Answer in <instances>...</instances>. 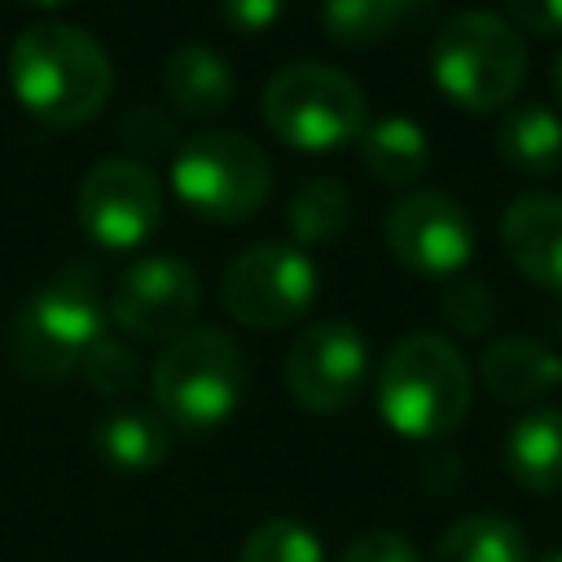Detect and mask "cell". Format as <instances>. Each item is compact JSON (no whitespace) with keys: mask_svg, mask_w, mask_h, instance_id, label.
Returning a JSON list of instances; mask_svg holds the SVG:
<instances>
[{"mask_svg":"<svg viewBox=\"0 0 562 562\" xmlns=\"http://www.w3.org/2000/svg\"><path fill=\"white\" fill-rule=\"evenodd\" d=\"M501 246L509 263L540 290H562V198L522 193L501 215Z\"/></svg>","mask_w":562,"mask_h":562,"instance_id":"4fadbf2b","label":"cell"},{"mask_svg":"<svg viewBox=\"0 0 562 562\" xmlns=\"http://www.w3.org/2000/svg\"><path fill=\"white\" fill-rule=\"evenodd\" d=\"M505 13L531 35H562V0H501Z\"/></svg>","mask_w":562,"mask_h":562,"instance_id":"4316f807","label":"cell"},{"mask_svg":"<svg viewBox=\"0 0 562 562\" xmlns=\"http://www.w3.org/2000/svg\"><path fill=\"white\" fill-rule=\"evenodd\" d=\"M364 382L369 342L347 321H316L285 351V391L303 413L334 417L360 400Z\"/></svg>","mask_w":562,"mask_h":562,"instance_id":"9c48e42d","label":"cell"},{"mask_svg":"<svg viewBox=\"0 0 562 562\" xmlns=\"http://www.w3.org/2000/svg\"><path fill=\"white\" fill-rule=\"evenodd\" d=\"M422 9H430V0H325L321 22H325L329 40H338L347 48H364V44L395 35Z\"/></svg>","mask_w":562,"mask_h":562,"instance_id":"44dd1931","label":"cell"},{"mask_svg":"<svg viewBox=\"0 0 562 562\" xmlns=\"http://www.w3.org/2000/svg\"><path fill=\"white\" fill-rule=\"evenodd\" d=\"M110 303L92 263H66L53 272L13 321V364L35 382H57L79 369L83 351L105 334Z\"/></svg>","mask_w":562,"mask_h":562,"instance_id":"277c9868","label":"cell"},{"mask_svg":"<svg viewBox=\"0 0 562 562\" xmlns=\"http://www.w3.org/2000/svg\"><path fill=\"white\" fill-rule=\"evenodd\" d=\"M92 448L119 474H149L171 452V426L158 408H114L92 426Z\"/></svg>","mask_w":562,"mask_h":562,"instance_id":"e0dca14e","label":"cell"},{"mask_svg":"<svg viewBox=\"0 0 562 562\" xmlns=\"http://www.w3.org/2000/svg\"><path fill=\"white\" fill-rule=\"evenodd\" d=\"M536 562H562V549H549L544 558H536Z\"/></svg>","mask_w":562,"mask_h":562,"instance_id":"f546056e","label":"cell"},{"mask_svg":"<svg viewBox=\"0 0 562 562\" xmlns=\"http://www.w3.org/2000/svg\"><path fill=\"white\" fill-rule=\"evenodd\" d=\"M382 237H386V250L395 255V263H404L417 277H435V281L461 277V268L474 255V224H470L465 206L439 189L404 193L386 211Z\"/></svg>","mask_w":562,"mask_h":562,"instance_id":"8fae6325","label":"cell"},{"mask_svg":"<svg viewBox=\"0 0 562 562\" xmlns=\"http://www.w3.org/2000/svg\"><path fill=\"white\" fill-rule=\"evenodd\" d=\"M171 189L198 220L241 224L268 202L272 162L246 132L211 127L171 154Z\"/></svg>","mask_w":562,"mask_h":562,"instance_id":"8992f818","label":"cell"},{"mask_svg":"<svg viewBox=\"0 0 562 562\" xmlns=\"http://www.w3.org/2000/svg\"><path fill=\"white\" fill-rule=\"evenodd\" d=\"M202 303L198 272L176 255H145L136 259L110 290V321L149 342H171L193 329Z\"/></svg>","mask_w":562,"mask_h":562,"instance_id":"7c38bea8","label":"cell"},{"mask_svg":"<svg viewBox=\"0 0 562 562\" xmlns=\"http://www.w3.org/2000/svg\"><path fill=\"white\" fill-rule=\"evenodd\" d=\"M439 307H443V321L457 329V334H487L492 329V321H496V299H492V290L483 285V281H474V277H452L448 285H443V299H439Z\"/></svg>","mask_w":562,"mask_h":562,"instance_id":"d4e9b609","label":"cell"},{"mask_svg":"<svg viewBox=\"0 0 562 562\" xmlns=\"http://www.w3.org/2000/svg\"><path fill=\"white\" fill-rule=\"evenodd\" d=\"M479 378H483V386L496 400H505V404H531V400L549 395L562 382V360L540 338L509 334V338H496L483 351Z\"/></svg>","mask_w":562,"mask_h":562,"instance_id":"5bb4252c","label":"cell"},{"mask_svg":"<svg viewBox=\"0 0 562 562\" xmlns=\"http://www.w3.org/2000/svg\"><path fill=\"white\" fill-rule=\"evenodd\" d=\"M430 75L452 105L492 114L518 97L527 79V44L509 18L465 9L439 26L430 44Z\"/></svg>","mask_w":562,"mask_h":562,"instance_id":"5b68a950","label":"cell"},{"mask_svg":"<svg viewBox=\"0 0 562 562\" xmlns=\"http://www.w3.org/2000/svg\"><path fill=\"white\" fill-rule=\"evenodd\" d=\"M474 378L443 334H404L378 369V413L404 439H443L470 413Z\"/></svg>","mask_w":562,"mask_h":562,"instance_id":"7a4b0ae2","label":"cell"},{"mask_svg":"<svg viewBox=\"0 0 562 562\" xmlns=\"http://www.w3.org/2000/svg\"><path fill=\"white\" fill-rule=\"evenodd\" d=\"M553 97H558V105H562V53L553 57Z\"/></svg>","mask_w":562,"mask_h":562,"instance_id":"f1b7e54d","label":"cell"},{"mask_svg":"<svg viewBox=\"0 0 562 562\" xmlns=\"http://www.w3.org/2000/svg\"><path fill=\"white\" fill-rule=\"evenodd\" d=\"M321 272L312 255L294 241H255L224 268L220 299L233 321L250 329H281L307 316L316 303Z\"/></svg>","mask_w":562,"mask_h":562,"instance_id":"ba28073f","label":"cell"},{"mask_svg":"<svg viewBox=\"0 0 562 562\" xmlns=\"http://www.w3.org/2000/svg\"><path fill=\"white\" fill-rule=\"evenodd\" d=\"M237 562H325V549H321V536L307 522H299L290 514H277V518L259 522L246 536Z\"/></svg>","mask_w":562,"mask_h":562,"instance_id":"603a6c76","label":"cell"},{"mask_svg":"<svg viewBox=\"0 0 562 562\" xmlns=\"http://www.w3.org/2000/svg\"><path fill=\"white\" fill-rule=\"evenodd\" d=\"M351 189L334 176H312L303 180L294 193H290V233H294V246H321V241H334L347 224H351Z\"/></svg>","mask_w":562,"mask_h":562,"instance_id":"7402d4cb","label":"cell"},{"mask_svg":"<svg viewBox=\"0 0 562 562\" xmlns=\"http://www.w3.org/2000/svg\"><path fill=\"white\" fill-rule=\"evenodd\" d=\"M162 92L184 119H211L233 105V70L206 44H180L162 66Z\"/></svg>","mask_w":562,"mask_h":562,"instance_id":"2e32d148","label":"cell"},{"mask_svg":"<svg viewBox=\"0 0 562 562\" xmlns=\"http://www.w3.org/2000/svg\"><path fill=\"white\" fill-rule=\"evenodd\" d=\"M496 149L518 176H553L562 167V119L549 105H514L496 127Z\"/></svg>","mask_w":562,"mask_h":562,"instance_id":"ac0fdd59","label":"cell"},{"mask_svg":"<svg viewBox=\"0 0 562 562\" xmlns=\"http://www.w3.org/2000/svg\"><path fill=\"white\" fill-rule=\"evenodd\" d=\"M263 123L294 149L325 154L360 140L369 127L364 92L351 75L325 61H290L263 88Z\"/></svg>","mask_w":562,"mask_h":562,"instance_id":"52a82bcc","label":"cell"},{"mask_svg":"<svg viewBox=\"0 0 562 562\" xmlns=\"http://www.w3.org/2000/svg\"><path fill=\"white\" fill-rule=\"evenodd\" d=\"M338 562H417V549L400 531H364L342 549Z\"/></svg>","mask_w":562,"mask_h":562,"instance_id":"484cf974","label":"cell"},{"mask_svg":"<svg viewBox=\"0 0 562 562\" xmlns=\"http://www.w3.org/2000/svg\"><path fill=\"white\" fill-rule=\"evenodd\" d=\"M79 373H83V382H88L97 395H127V391L140 382L145 369H140V356H136L123 338L101 334V338L83 351Z\"/></svg>","mask_w":562,"mask_h":562,"instance_id":"cb8c5ba5","label":"cell"},{"mask_svg":"<svg viewBox=\"0 0 562 562\" xmlns=\"http://www.w3.org/2000/svg\"><path fill=\"white\" fill-rule=\"evenodd\" d=\"M220 9L237 31H268L281 18L285 0H220Z\"/></svg>","mask_w":562,"mask_h":562,"instance_id":"83f0119b","label":"cell"},{"mask_svg":"<svg viewBox=\"0 0 562 562\" xmlns=\"http://www.w3.org/2000/svg\"><path fill=\"white\" fill-rule=\"evenodd\" d=\"M430 562H531L527 536L505 514H465L430 549Z\"/></svg>","mask_w":562,"mask_h":562,"instance_id":"d6986e66","label":"cell"},{"mask_svg":"<svg viewBox=\"0 0 562 562\" xmlns=\"http://www.w3.org/2000/svg\"><path fill=\"white\" fill-rule=\"evenodd\" d=\"M31 4H40V9H57V4H70V0H31Z\"/></svg>","mask_w":562,"mask_h":562,"instance_id":"4dcf8cb0","label":"cell"},{"mask_svg":"<svg viewBox=\"0 0 562 562\" xmlns=\"http://www.w3.org/2000/svg\"><path fill=\"white\" fill-rule=\"evenodd\" d=\"M9 83L22 110L48 127H75L101 114L114 92L105 48L70 22H35L9 48Z\"/></svg>","mask_w":562,"mask_h":562,"instance_id":"6da1fadb","label":"cell"},{"mask_svg":"<svg viewBox=\"0 0 562 562\" xmlns=\"http://www.w3.org/2000/svg\"><path fill=\"white\" fill-rule=\"evenodd\" d=\"M149 391L158 417L180 435L220 430L246 395V356L233 334L215 325H193L167 342L149 369Z\"/></svg>","mask_w":562,"mask_h":562,"instance_id":"3957f363","label":"cell"},{"mask_svg":"<svg viewBox=\"0 0 562 562\" xmlns=\"http://www.w3.org/2000/svg\"><path fill=\"white\" fill-rule=\"evenodd\" d=\"M83 233L105 250H136L162 220V184L140 158H101L75 198Z\"/></svg>","mask_w":562,"mask_h":562,"instance_id":"30bf717a","label":"cell"},{"mask_svg":"<svg viewBox=\"0 0 562 562\" xmlns=\"http://www.w3.org/2000/svg\"><path fill=\"white\" fill-rule=\"evenodd\" d=\"M505 470L522 492H562V408H531L505 435Z\"/></svg>","mask_w":562,"mask_h":562,"instance_id":"9a60e30c","label":"cell"},{"mask_svg":"<svg viewBox=\"0 0 562 562\" xmlns=\"http://www.w3.org/2000/svg\"><path fill=\"white\" fill-rule=\"evenodd\" d=\"M360 158L364 167L386 184H408L430 167V140L422 123L404 114H386L360 132Z\"/></svg>","mask_w":562,"mask_h":562,"instance_id":"ffe728a7","label":"cell"}]
</instances>
